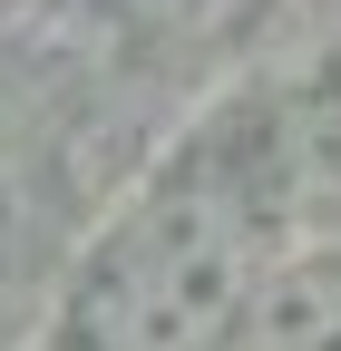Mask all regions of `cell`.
<instances>
[{
	"label": "cell",
	"instance_id": "1",
	"mask_svg": "<svg viewBox=\"0 0 341 351\" xmlns=\"http://www.w3.org/2000/svg\"><path fill=\"white\" fill-rule=\"evenodd\" d=\"M264 293L253 205L215 176H166L108 225L78 274V351H225Z\"/></svg>",
	"mask_w": 341,
	"mask_h": 351
},
{
	"label": "cell",
	"instance_id": "2",
	"mask_svg": "<svg viewBox=\"0 0 341 351\" xmlns=\"http://www.w3.org/2000/svg\"><path fill=\"white\" fill-rule=\"evenodd\" d=\"M244 351H341V263H283L244 313Z\"/></svg>",
	"mask_w": 341,
	"mask_h": 351
},
{
	"label": "cell",
	"instance_id": "3",
	"mask_svg": "<svg viewBox=\"0 0 341 351\" xmlns=\"http://www.w3.org/2000/svg\"><path fill=\"white\" fill-rule=\"evenodd\" d=\"M127 10H137L147 29H225L244 0H127Z\"/></svg>",
	"mask_w": 341,
	"mask_h": 351
},
{
	"label": "cell",
	"instance_id": "4",
	"mask_svg": "<svg viewBox=\"0 0 341 351\" xmlns=\"http://www.w3.org/2000/svg\"><path fill=\"white\" fill-rule=\"evenodd\" d=\"M322 147H331V166H341V59L322 69Z\"/></svg>",
	"mask_w": 341,
	"mask_h": 351
}]
</instances>
